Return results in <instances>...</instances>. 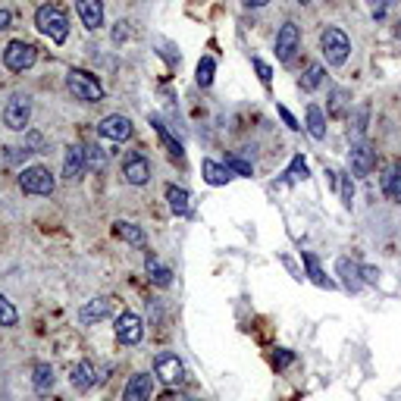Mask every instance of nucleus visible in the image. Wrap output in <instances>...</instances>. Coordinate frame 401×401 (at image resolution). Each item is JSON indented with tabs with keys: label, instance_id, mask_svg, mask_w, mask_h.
Wrapping results in <instances>:
<instances>
[{
	"label": "nucleus",
	"instance_id": "obj_6",
	"mask_svg": "<svg viewBox=\"0 0 401 401\" xmlns=\"http://www.w3.org/2000/svg\"><path fill=\"white\" fill-rule=\"evenodd\" d=\"M28 120H32V100L25 94H13L10 104L4 107V126L13 129V132H25Z\"/></svg>",
	"mask_w": 401,
	"mask_h": 401
},
{
	"label": "nucleus",
	"instance_id": "obj_21",
	"mask_svg": "<svg viewBox=\"0 0 401 401\" xmlns=\"http://www.w3.org/2000/svg\"><path fill=\"white\" fill-rule=\"evenodd\" d=\"M144 269H148V279L154 282V286H160V289H166L173 282V273L163 264H160L154 254H148V257H144Z\"/></svg>",
	"mask_w": 401,
	"mask_h": 401
},
{
	"label": "nucleus",
	"instance_id": "obj_22",
	"mask_svg": "<svg viewBox=\"0 0 401 401\" xmlns=\"http://www.w3.org/2000/svg\"><path fill=\"white\" fill-rule=\"evenodd\" d=\"M301 260H304V267H308V276H310L313 282H317L320 289H335V282H332L330 276L323 273V267H320V260L313 257L310 251H301Z\"/></svg>",
	"mask_w": 401,
	"mask_h": 401
},
{
	"label": "nucleus",
	"instance_id": "obj_16",
	"mask_svg": "<svg viewBox=\"0 0 401 401\" xmlns=\"http://www.w3.org/2000/svg\"><path fill=\"white\" fill-rule=\"evenodd\" d=\"M76 13L88 32L104 25V4H100V0H76Z\"/></svg>",
	"mask_w": 401,
	"mask_h": 401
},
{
	"label": "nucleus",
	"instance_id": "obj_14",
	"mask_svg": "<svg viewBox=\"0 0 401 401\" xmlns=\"http://www.w3.org/2000/svg\"><path fill=\"white\" fill-rule=\"evenodd\" d=\"M151 395H154V376L151 373H135L126 383L122 401H151Z\"/></svg>",
	"mask_w": 401,
	"mask_h": 401
},
{
	"label": "nucleus",
	"instance_id": "obj_9",
	"mask_svg": "<svg viewBox=\"0 0 401 401\" xmlns=\"http://www.w3.org/2000/svg\"><path fill=\"white\" fill-rule=\"evenodd\" d=\"M98 135L110 138V141H129V138H132V122L122 113H110L98 122Z\"/></svg>",
	"mask_w": 401,
	"mask_h": 401
},
{
	"label": "nucleus",
	"instance_id": "obj_41",
	"mask_svg": "<svg viewBox=\"0 0 401 401\" xmlns=\"http://www.w3.org/2000/svg\"><path fill=\"white\" fill-rule=\"evenodd\" d=\"M10 23H13V13L10 10H0V32H4V28H10Z\"/></svg>",
	"mask_w": 401,
	"mask_h": 401
},
{
	"label": "nucleus",
	"instance_id": "obj_17",
	"mask_svg": "<svg viewBox=\"0 0 401 401\" xmlns=\"http://www.w3.org/2000/svg\"><path fill=\"white\" fill-rule=\"evenodd\" d=\"M98 373H94V367H91V361H79L76 367H72V373H69V383H72V389H79V392H88L94 383H98Z\"/></svg>",
	"mask_w": 401,
	"mask_h": 401
},
{
	"label": "nucleus",
	"instance_id": "obj_33",
	"mask_svg": "<svg viewBox=\"0 0 401 401\" xmlns=\"http://www.w3.org/2000/svg\"><path fill=\"white\" fill-rule=\"evenodd\" d=\"M226 166H229V170H236L238 176H254V166L248 163V160H242V157H226Z\"/></svg>",
	"mask_w": 401,
	"mask_h": 401
},
{
	"label": "nucleus",
	"instance_id": "obj_26",
	"mask_svg": "<svg viewBox=\"0 0 401 401\" xmlns=\"http://www.w3.org/2000/svg\"><path fill=\"white\" fill-rule=\"evenodd\" d=\"M116 236L126 238V242L135 245V248H144V229H141V226H135V223L120 220V223H116Z\"/></svg>",
	"mask_w": 401,
	"mask_h": 401
},
{
	"label": "nucleus",
	"instance_id": "obj_11",
	"mask_svg": "<svg viewBox=\"0 0 401 401\" xmlns=\"http://www.w3.org/2000/svg\"><path fill=\"white\" fill-rule=\"evenodd\" d=\"M154 370L166 385H179L182 379H185V367H182V361L173 351H160L154 361Z\"/></svg>",
	"mask_w": 401,
	"mask_h": 401
},
{
	"label": "nucleus",
	"instance_id": "obj_19",
	"mask_svg": "<svg viewBox=\"0 0 401 401\" xmlns=\"http://www.w3.org/2000/svg\"><path fill=\"white\" fill-rule=\"evenodd\" d=\"M335 269H339V276H342V282H345V289H348V291H361V286H364V279H361V267L351 264L348 257H339Z\"/></svg>",
	"mask_w": 401,
	"mask_h": 401
},
{
	"label": "nucleus",
	"instance_id": "obj_2",
	"mask_svg": "<svg viewBox=\"0 0 401 401\" xmlns=\"http://www.w3.org/2000/svg\"><path fill=\"white\" fill-rule=\"evenodd\" d=\"M320 50H323L330 66H345L348 54H351V41H348V35L342 32V28L330 25L320 32Z\"/></svg>",
	"mask_w": 401,
	"mask_h": 401
},
{
	"label": "nucleus",
	"instance_id": "obj_28",
	"mask_svg": "<svg viewBox=\"0 0 401 401\" xmlns=\"http://www.w3.org/2000/svg\"><path fill=\"white\" fill-rule=\"evenodd\" d=\"M214 76H216V60L214 57H201V63H198V85L201 88H210L214 85Z\"/></svg>",
	"mask_w": 401,
	"mask_h": 401
},
{
	"label": "nucleus",
	"instance_id": "obj_31",
	"mask_svg": "<svg viewBox=\"0 0 401 401\" xmlns=\"http://www.w3.org/2000/svg\"><path fill=\"white\" fill-rule=\"evenodd\" d=\"M85 163H88V170H104V163H107V157H104V151L98 148V144H88L85 148Z\"/></svg>",
	"mask_w": 401,
	"mask_h": 401
},
{
	"label": "nucleus",
	"instance_id": "obj_25",
	"mask_svg": "<svg viewBox=\"0 0 401 401\" xmlns=\"http://www.w3.org/2000/svg\"><path fill=\"white\" fill-rule=\"evenodd\" d=\"M166 201H170V210L179 216L188 214V192L179 185H166Z\"/></svg>",
	"mask_w": 401,
	"mask_h": 401
},
{
	"label": "nucleus",
	"instance_id": "obj_4",
	"mask_svg": "<svg viewBox=\"0 0 401 401\" xmlns=\"http://www.w3.org/2000/svg\"><path fill=\"white\" fill-rule=\"evenodd\" d=\"M35 60H38V47H35L32 41H10V45L4 47V66L10 72L32 69Z\"/></svg>",
	"mask_w": 401,
	"mask_h": 401
},
{
	"label": "nucleus",
	"instance_id": "obj_36",
	"mask_svg": "<svg viewBox=\"0 0 401 401\" xmlns=\"http://www.w3.org/2000/svg\"><path fill=\"white\" fill-rule=\"evenodd\" d=\"M126 38H129V23L122 19V23H116V25H113V45H122Z\"/></svg>",
	"mask_w": 401,
	"mask_h": 401
},
{
	"label": "nucleus",
	"instance_id": "obj_13",
	"mask_svg": "<svg viewBox=\"0 0 401 401\" xmlns=\"http://www.w3.org/2000/svg\"><path fill=\"white\" fill-rule=\"evenodd\" d=\"M110 313H113V298L110 295H100V298H91L88 304H82V308H79V320H82L85 326H91V323H98V320L110 317Z\"/></svg>",
	"mask_w": 401,
	"mask_h": 401
},
{
	"label": "nucleus",
	"instance_id": "obj_40",
	"mask_svg": "<svg viewBox=\"0 0 401 401\" xmlns=\"http://www.w3.org/2000/svg\"><path fill=\"white\" fill-rule=\"evenodd\" d=\"M291 361H295V354H291V351H279V357H276V367H289Z\"/></svg>",
	"mask_w": 401,
	"mask_h": 401
},
{
	"label": "nucleus",
	"instance_id": "obj_10",
	"mask_svg": "<svg viewBox=\"0 0 401 401\" xmlns=\"http://www.w3.org/2000/svg\"><path fill=\"white\" fill-rule=\"evenodd\" d=\"M116 339L122 342V345H138V342L144 339V326H141V317L132 310L120 313L116 317Z\"/></svg>",
	"mask_w": 401,
	"mask_h": 401
},
{
	"label": "nucleus",
	"instance_id": "obj_8",
	"mask_svg": "<svg viewBox=\"0 0 401 401\" xmlns=\"http://www.w3.org/2000/svg\"><path fill=\"white\" fill-rule=\"evenodd\" d=\"M122 179L129 182V185L141 188L151 182V163L144 154H138V151H132V154L126 157V163H122Z\"/></svg>",
	"mask_w": 401,
	"mask_h": 401
},
{
	"label": "nucleus",
	"instance_id": "obj_27",
	"mask_svg": "<svg viewBox=\"0 0 401 401\" xmlns=\"http://www.w3.org/2000/svg\"><path fill=\"white\" fill-rule=\"evenodd\" d=\"M54 367L50 364H35V376H32V385L38 392H47V389H54Z\"/></svg>",
	"mask_w": 401,
	"mask_h": 401
},
{
	"label": "nucleus",
	"instance_id": "obj_1",
	"mask_svg": "<svg viewBox=\"0 0 401 401\" xmlns=\"http://www.w3.org/2000/svg\"><path fill=\"white\" fill-rule=\"evenodd\" d=\"M35 25H38V32L50 38L54 45H66L69 38V16L66 10H63L60 4H45L38 6V13H35Z\"/></svg>",
	"mask_w": 401,
	"mask_h": 401
},
{
	"label": "nucleus",
	"instance_id": "obj_43",
	"mask_svg": "<svg viewBox=\"0 0 401 401\" xmlns=\"http://www.w3.org/2000/svg\"><path fill=\"white\" fill-rule=\"evenodd\" d=\"M298 4H301V6H308V4H310V0H298Z\"/></svg>",
	"mask_w": 401,
	"mask_h": 401
},
{
	"label": "nucleus",
	"instance_id": "obj_32",
	"mask_svg": "<svg viewBox=\"0 0 401 401\" xmlns=\"http://www.w3.org/2000/svg\"><path fill=\"white\" fill-rule=\"evenodd\" d=\"M286 176H289L291 182H295V179H308V176H310V173H308V163H304V157H301V154L291 160V166H289Z\"/></svg>",
	"mask_w": 401,
	"mask_h": 401
},
{
	"label": "nucleus",
	"instance_id": "obj_15",
	"mask_svg": "<svg viewBox=\"0 0 401 401\" xmlns=\"http://www.w3.org/2000/svg\"><path fill=\"white\" fill-rule=\"evenodd\" d=\"M85 170H88V163H85V148L82 144H69L66 154H63V179L76 182V179H82Z\"/></svg>",
	"mask_w": 401,
	"mask_h": 401
},
{
	"label": "nucleus",
	"instance_id": "obj_23",
	"mask_svg": "<svg viewBox=\"0 0 401 401\" xmlns=\"http://www.w3.org/2000/svg\"><path fill=\"white\" fill-rule=\"evenodd\" d=\"M383 192H385V198H389V201L401 204V163H395L383 176Z\"/></svg>",
	"mask_w": 401,
	"mask_h": 401
},
{
	"label": "nucleus",
	"instance_id": "obj_42",
	"mask_svg": "<svg viewBox=\"0 0 401 401\" xmlns=\"http://www.w3.org/2000/svg\"><path fill=\"white\" fill-rule=\"evenodd\" d=\"M242 4H245V6H254V10H257V6H267L269 0H242Z\"/></svg>",
	"mask_w": 401,
	"mask_h": 401
},
{
	"label": "nucleus",
	"instance_id": "obj_39",
	"mask_svg": "<svg viewBox=\"0 0 401 401\" xmlns=\"http://www.w3.org/2000/svg\"><path fill=\"white\" fill-rule=\"evenodd\" d=\"M367 4H370V10H373L376 19L385 16V6H389V0H367Z\"/></svg>",
	"mask_w": 401,
	"mask_h": 401
},
{
	"label": "nucleus",
	"instance_id": "obj_7",
	"mask_svg": "<svg viewBox=\"0 0 401 401\" xmlns=\"http://www.w3.org/2000/svg\"><path fill=\"white\" fill-rule=\"evenodd\" d=\"M298 47H301V32H298V25L295 23H282V28L276 32V60L289 63Z\"/></svg>",
	"mask_w": 401,
	"mask_h": 401
},
{
	"label": "nucleus",
	"instance_id": "obj_5",
	"mask_svg": "<svg viewBox=\"0 0 401 401\" xmlns=\"http://www.w3.org/2000/svg\"><path fill=\"white\" fill-rule=\"evenodd\" d=\"M19 188H23L25 194H41V198H47V194H54L57 182L45 166H25V170L19 173Z\"/></svg>",
	"mask_w": 401,
	"mask_h": 401
},
{
	"label": "nucleus",
	"instance_id": "obj_29",
	"mask_svg": "<svg viewBox=\"0 0 401 401\" xmlns=\"http://www.w3.org/2000/svg\"><path fill=\"white\" fill-rule=\"evenodd\" d=\"M320 85H323V66H320V63H310L301 76V91H317Z\"/></svg>",
	"mask_w": 401,
	"mask_h": 401
},
{
	"label": "nucleus",
	"instance_id": "obj_18",
	"mask_svg": "<svg viewBox=\"0 0 401 401\" xmlns=\"http://www.w3.org/2000/svg\"><path fill=\"white\" fill-rule=\"evenodd\" d=\"M201 173H204V179H207V185H229V179H232V173H229V166L226 163H216V160H204L201 163Z\"/></svg>",
	"mask_w": 401,
	"mask_h": 401
},
{
	"label": "nucleus",
	"instance_id": "obj_37",
	"mask_svg": "<svg viewBox=\"0 0 401 401\" xmlns=\"http://www.w3.org/2000/svg\"><path fill=\"white\" fill-rule=\"evenodd\" d=\"M254 69H257V76H260V82H264V85L273 82V69H269L264 60H254Z\"/></svg>",
	"mask_w": 401,
	"mask_h": 401
},
{
	"label": "nucleus",
	"instance_id": "obj_3",
	"mask_svg": "<svg viewBox=\"0 0 401 401\" xmlns=\"http://www.w3.org/2000/svg\"><path fill=\"white\" fill-rule=\"evenodd\" d=\"M66 88H69L72 98L85 100V104H98V100H104V85H100L98 79H94L91 72H85V69H69Z\"/></svg>",
	"mask_w": 401,
	"mask_h": 401
},
{
	"label": "nucleus",
	"instance_id": "obj_34",
	"mask_svg": "<svg viewBox=\"0 0 401 401\" xmlns=\"http://www.w3.org/2000/svg\"><path fill=\"white\" fill-rule=\"evenodd\" d=\"M351 198H354L351 176H342V204H345V207H351Z\"/></svg>",
	"mask_w": 401,
	"mask_h": 401
},
{
	"label": "nucleus",
	"instance_id": "obj_35",
	"mask_svg": "<svg viewBox=\"0 0 401 401\" xmlns=\"http://www.w3.org/2000/svg\"><path fill=\"white\" fill-rule=\"evenodd\" d=\"M276 113H279V116H282V122H286V126L291 129V132H298V129H301V126H298V120H295V116H291V113H289V107H282V104H276Z\"/></svg>",
	"mask_w": 401,
	"mask_h": 401
},
{
	"label": "nucleus",
	"instance_id": "obj_38",
	"mask_svg": "<svg viewBox=\"0 0 401 401\" xmlns=\"http://www.w3.org/2000/svg\"><path fill=\"white\" fill-rule=\"evenodd\" d=\"M361 279L367 282V286H376V282H379V269L376 267H361Z\"/></svg>",
	"mask_w": 401,
	"mask_h": 401
},
{
	"label": "nucleus",
	"instance_id": "obj_24",
	"mask_svg": "<svg viewBox=\"0 0 401 401\" xmlns=\"http://www.w3.org/2000/svg\"><path fill=\"white\" fill-rule=\"evenodd\" d=\"M308 132H310V138H317V141H323L326 138V116L317 104L308 107Z\"/></svg>",
	"mask_w": 401,
	"mask_h": 401
},
{
	"label": "nucleus",
	"instance_id": "obj_30",
	"mask_svg": "<svg viewBox=\"0 0 401 401\" xmlns=\"http://www.w3.org/2000/svg\"><path fill=\"white\" fill-rule=\"evenodd\" d=\"M16 323H19V313L13 308V301L0 295V326H16Z\"/></svg>",
	"mask_w": 401,
	"mask_h": 401
},
{
	"label": "nucleus",
	"instance_id": "obj_20",
	"mask_svg": "<svg viewBox=\"0 0 401 401\" xmlns=\"http://www.w3.org/2000/svg\"><path fill=\"white\" fill-rule=\"evenodd\" d=\"M151 126H154V132H157V138H160V144H163V148H166V154H170L173 160H182V157H185V151H182V144H179L176 138L170 135V129H166L163 122L157 120V116H154V120H151Z\"/></svg>",
	"mask_w": 401,
	"mask_h": 401
},
{
	"label": "nucleus",
	"instance_id": "obj_12",
	"mask_svg": "<svg viewBox=\"0 0 401 401\" xmlns=\"http://www.w3.org/2000/svg\"><path fill=\"white\" fill-rule=\"evenodd\" d=\"M376 166V151L370 141H364V138H357V141L351 144V170L357 173V176H370Z\"/></svg>",
	"mask_w": 401,
	"mask_h": 401
}]
</instances>
